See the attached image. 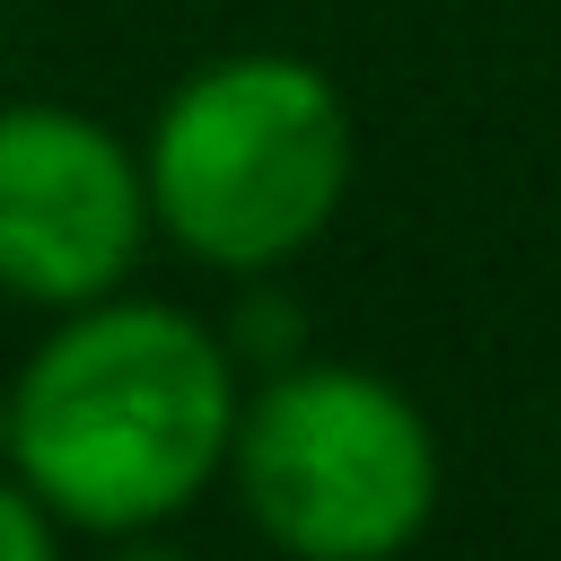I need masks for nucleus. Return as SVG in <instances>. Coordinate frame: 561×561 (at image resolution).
Returning a JSON list of instances; mask_svg holds the SVG:
<instances>
[{"mask_svg":"<svg viewBox=\"0 0 561 561\" xmlns=\"http://www.w3.org/2000/svg\"><path fill=\"white\" fill-rule=\"evenodd\" d=\"M237 403V351L193 307L105 289L9 377V473L61 535H158L228 473Z\"/></svg>","mask_w":561,"mask_h":561,"instance_id":"1","label":"nucleus"},{"mask_svg":"<svg viewBox=\"0 0 561 561\" xmlns=\"http://www.w3.org/2000/svg\"><path fill=\"white\" fill-rule=\"evenodd\" d=\"M228 482L298 561H386L438 508V430L430 412L351 359H280L228 438Z\"/></svg>","mask_w":561,"mask_h":561,"instance_id":"3","label":"nucleus"},{"mask_svg":"<svg viewBox=\"0 0 561 561\" xmlns=\"http://www.w3.org/2000/svg\"><path fill=\"white\" fill-rule=\"evenodd\" d=\"M149 219L228 280L298 263L359 175L342 88L307 53H219L184 70L140 140Z\"/></svg>","mask_w":561,"mask_h":561,"instance_id":"2","label":"nucleus"},{"mask_svg":"<svg viewBox=\"0 0 561 561\" xmlns=\"http://www.w3.org/2000/svg\"><path fill=\"white\" fill-rule=\"evenodd\" d=\"M149 228V175L114 123L44 96L0 105V298L88 307L140 272Z\"/></svg>","mask_w":561,"mask_h":561,"instance_id":"4","label":"nucleus"},{"mask_svg":"<svg viewBox=\"0 0 561 561\" xmlns=\"http://www.w3.org/2000/svg\"><path fill=\"white\" fill-rule=\"evenodd\" d=\"M219 342H228L237 359H272V368H280V359H298V342H307V324H298V307H289V298H272V289L254 280V298L237 307V324H228Z\"/></svg>","mask_w":561,"mask_h":561,"instance_id":"5","label":"nucleus"},{"mask_svg":"<svg viewBox=\"0 0 561 561\" xmlns=\"http://www.w3.org/2000/svg\"><path fill=\"white\" fill-rule=\"evenodd\" d=\"M0 465H9V386H0Z\"/></svg>","mask_w":561,"mask_h":561,"instance_id":"7","label":"nucleus"},{"mask_svg":"<svg viewBox=\"0 0 561 561\" xmlns=\"http://www.w3.org/2000/svg\"><path fill=\"white\" fill-rule=\"evenodd\" d=\"M53 543H61V517L0 465V561H44Z\"/></svg>","mask_w":561,"mask_h":561,"instance_id":"6","label":"nucleus"}]
</instances>
